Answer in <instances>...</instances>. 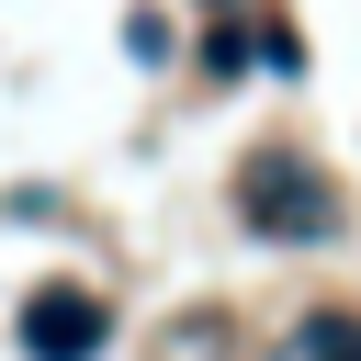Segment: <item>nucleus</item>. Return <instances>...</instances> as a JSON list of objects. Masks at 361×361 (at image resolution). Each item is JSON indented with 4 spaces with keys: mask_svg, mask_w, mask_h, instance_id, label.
<instances>
[{
    "mask_svg": "<svg viewBox=\"0 0 361 361\" xmlns=\"http://www.w3.org/2000/svg\"><path fill=\"white\" fill-rule=\"evenodd\" d=\"M237 214H248L259 237H327V226H338V203L316 192V169H305V158H282V147H259V158H248Z\"/></svg>",
    "mask_w": 361,
    "mask_h": 361,
    "instance_id": "1",
    "label": "nucleus"
},
{
    "mask_svg": "<svg viewBox=\"0 0 361 361\" xmlns=\"http://www.w3.org/2000/svg\"><path fill=\"white\" fill-rule=\"evenodd\" d=\"M293 361H361V316H316V327H293Z\"/></svg>",
    "mask_w": 361,
    "mask_h": 361,
    "instance_id": "3",
    "label": "nucleus"
},
{
    "mask_svg": "<svg viewBox=\"0 0 361 361\" xmlns=\"http://www.w3.org/2000/svg\"><path fill=\"white\" fill-rule=\"evenodd\" d=\"M23 338H34L45 361H90V350H102V305H90V293H34Z\"/></svg>",
    "mask_w": 361,
    "mask_h": 361,
    "instance_id": "2",
    "label": "nucleus"
}]
</instances>
